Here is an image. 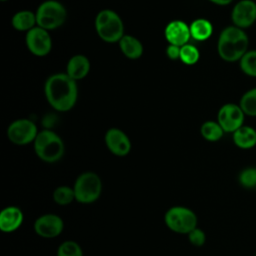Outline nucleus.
<instances>
[{"label": "nucleus", "mask_w": 256, "mask_h": 256, "mask_svg": "<svg viewBox=\"0 0 256 256\" xmlns=\"http://www.w3.org/2000/svg\"><path fill=\"white\" fill-rule=\"evenodd\" d=\"M190 243L195 247H202L206 242V234L202 229L195 228L188 234Z\"/></svg>", "instance_id": "nucleus-28"}, {"label": "nucleus", "mask_w": 256, "mask_h": 256, "mask_svg": "<svg viewBox=\"0 0 256 256\" xmlns=\"http://www.w3.org/2000/svg\"><path fill=\"white\" fill-rule=\"evenodd\" d=\"M119 47L122 53L129 59H139L143 54V45L135 37L131 35H124L119 41Z\"/></svg>", "instance_id": "nucleus-18"}, {"label": "nucleus", "mask_w": 256, "mask_h": 256, "mask_svg": "<svg viewBox=\"0 0 256 256\" xmlns=\"http://www.w3.org/2000/svg\"><path fill=\"white\" fill-rule=\"evenodd\" d=\"M234 144L244 150L256 146V130L250 126H242L233 133Z\"/></svg>", "instance_id": "nucleus-17"}, {"label": "nucleus", "mask_w": 256, "mask_h": 256, "mask_svg": "<svg viewBox=\"0 0 256 256\" xmlns=\"http://www.w3.org/2000/svg\"><path fill=\"white\" fill-rule=\"evenodd\" d=\"M239 106L245 115L256 117V88L247 91L242 96Z\"/></svg>", "instance_id": "nucleus-23"}, {"label": "nucleus", "mask_w": 256, "mask_h": 256, "mask_svg": "<svg viewBox=\"0 0 256 256\" xmlns=\"http://www.w3.org/2000/svg\"><path fill=\"white\" fill-rule=\"evenodd\" d=\"M200 52L199 50L191 44H186L181 47L180 60L186 65H194L199 61Z\"/></svg>", "instance_id": "nucleus-25"}, {"label": "nucleus", "mask_w": 256, "mask_h": 256, "mask_svg": "<svg viewBox=\"0 0 256 256\" xmlns=\"http://www.w3.org/2000/svg\"><path fill=\"white\" fill-rule=\"evenodd\" d=\"M200 132L202 137L209 142L219 141L223 137V134L225 133L220 124L214 121H207L203 123Z\"/></svg>", "instance_id": "nucleus-21"}, {"label": "nucleus", "mask_w": 256, "mask_h": 256, "mask_svg": "<svg viewBox=\"0 0 256 256\" xmlns=\"http://www.w3.org/2000/svg\"><path fill=\"white\" fill-rule=\"evenodd\" d=\"M75 199L82 204L96 202L102 194V181L94 172H85L78 176L74 184Z\"/></svg>", "instance_id": "nucleus-5"}, {"label": "nucleus", "mask_w": 256, "mask_h": 256, "mask_svg": "<svg viewBox=\"0 0 256 256\" xmlns=\"http://www.w3.org/2000/svg\"><path fill=\"white\" fill-rule=\"evenodd\" d=\"M165 37L169 44L182 47L188 44L191 38L190 26L180 20L172 21L166 26Z\"/></svg>", "instance_id": "nucleus-14"}, {"label": "nucleus", "mask_w": 256, "mask_h": 256, "mask_svg": "<svg viewBox=\"0 0 256 256\" xmlns=\"http://www.w3.org/2000/svg\"><path fill=\"white\" fill-rule=\"evenodd\" d=\"M164 221L171 231L187 235L197 228L198 224V218L194 211L183 206L170 208L165 214Z\"/></svg>", "instance_id": "nucleus-7"}, {"label": "nucleus", "mask_w": 256, "mask_h": 256, "mask_svg": "<svg viewBox=\"0 0 256 256\" xmlns=\"http://www.w3.org/2000/svg\"><path fill=\"white\" fill-rule=\"evenodd\" d=\"M191 37L197 41L209 39L213 33L212 24L206 19H197L190 25Z\"/></svg>", "instance_id": "nucleus-20"}, {"label": "nucleus", "mask_w": 256, "mask_h": 256, "mask_svg": "<svg viewBox=\"0 0 256 256\" xmlns=\"http://www.w3.org/2000/svg\"><path fill=\"white\" fill-rule=\"evenodd\" d=\"M38 133L36 124L29 119H18L12 122L7 129L8 139L19 146L34 143Z\"/></svg>", "instance_id": "nucleus-8"}, {"label": "nucleus", "mask_w": 256, "mask_h": 256, "mask_svg": "<svg viewBox=\"0 0 256 256\" xmlns=\"http://www.w3.org/2000/svg\"><path fill=\"white\" fill-rule=\"evenodd\" d=\"M239 182L244 188H256V168L244 169L239 175Z\"/></svg>", "instance_id": "nucleus-27"}, {"label": "nucleus", "mask_w": 256, "mask_h": 256, "mask_svg": "<svg viewBox=\"0 0 256 256\" xmlns=\"http://www.w3.org/2000/svg\"><path fill=\"white\" fill-rule=\"evenodd\" d=\"M34 230L42 238H56L64 230V221L56 214H44L36 219Z\"/></svg>", "instance_id": "nucleus-11"}, {"label": "nucleus", "mask_w": 256, "mask_h": 256, "mask_svg": "<svg viewBox=\"0 0 256 256\" xmlns=\"http://www.w3.org/2000/svg\"><path fill=\"white\" fill-rule=\"evenodd\" d=\"M105 143L109 151L118 156H127L132 148L129 137L118 128H111L105 134Z\"/></svg>", "instance_id": "nucleus-13"}, {"label": "nucleus", "mask_w": 256, "mask_h": 256, "mask_svg": "<svg viewBox=\"0 0 256 256\" xmlns=\"http://www.w3.org/2000/svg\"><path fill=\"white\" fill-rule=\"evenodd\" d=\"M44 92L50 106L59 112L71 110L78 98L77 83L66 73L50 76L45 83Z\"/></svg>", "instance_id": "nucleus-1"}, {"label": "nucleus", "mask_w": 256, "mask_h": 256, "mask_svg": "<svg viewBox=\"0 0 256 256\" xmlns=\"http://www.w3.org/2000/svg\"><path fill=\"white\" fill-rule=\"evenodd\" d=\"M24 221L22 210L16 206H8L0 213V230L4 233L17 231Z\"/></svg>", "instance_id": "nucleus-15"}, {"label": "nucleus", "mask_w": 256, "mask_h": 256, "mask_svg": "<svg viewBox=\"0 0 256 256\" xmlns=\"http://www.w3.org/2000/svg\"><path fill=\"white\" fill-rule=\"evenodd\" d=\"M98 36L107 43H116L124 36V24L120 16L109 9L100 11L95 19Z\"/></svg>", "instance_id": "nucleus-4"}, {"label": "nucleus", "mask_w": 256, "mask_h": 256, "mask_svg": "<svg viewBox=\"0 0 256 256\" xmlns=\"http://www.w3.org/2000/svg\"><path fill=\"white\" fill-rule=\"evenodd\" d=\"M1 1H2V2H5V1H7V0H1Z\"/></svg>", "instance_id": "nucleus-31"}, {"label": "nucleus", "mask_w": 256, "mask_h": 256, "mask_svg": "<svg viewBox=\"0 0 256 256\" xmlns=\"http://www.w3.org/2000/svg\"><path fill=\"white\" fill-rule=\"evenodd\" d=\"M65 7L58 1L48 0L43 2L37 9V26L47 31L61 27L66 20Z\"/></svg>", "instance_id": "nucleus-6"}, {"label": "nucleus", "mask_w": 256, "mask_h": 256, "mask_svg": "<svg viewBox=\"0 0 256 256\" xmlns=\"http://www.w3.org/2000/svg\"><path fill=\"white\" fill-rule=\"evenodd\" d=\"M53 200L60 206L71 204L75 199L74 189L69 186H59L53 192Z\"/></svg>", "instance_id": "nucleus-22"}, {"label": "nucleus", "mask_w": 256, "mask_h": 256, "mask_svg": "<svg viewBox=\"0 0 256 256\" xmlns=\"http://www.w3.org/2000/svg\"><path fill=\"white\" fill-rule=\"evenodd\" d=\"M57 256H83V251L77 242L68 240L59 246Z\"/></svg>", "instance_id": "nucleus-26"}, {"label": "nucleus", "mask_w": 256, "mask_h": 256, "mask_svg": "<svg viewBox=\"0 0 256 256\" xmlns=\"http://www.w3.org/2000/svg\"><path fill=\"white\" fill-rule=\"evenodd\" d=\"M209 1L219 6H226V5H229L233 0H209Z\"/></svg>", "instance_id": "nucleus-30"}, {"label": "nucleus", "mask_w": 256, "mask_h": 256, "mask_svg": "<svg viewBox=\"0 0 256 256\" xmlns=\"http://www.w3.org/2000/svg\"><path fill=\"white\" fill-rule=\"evenodd\" d=\"M34 150L40 160L56 163L64 156L65 145L58 134L47 129L38 133L34 141Z\"/></svg>", "instance_id": "nucleus-3"}, {"label": "nucleus", "mask_w": 256, "mask_h": 256, "mask_svg": "<svg viewBox=\"0 0 256 256\" xmlns=\"http://www.w3.org/2000/svg\"><path fill=\"white\" fill-rule=\"evenodd\" d=\"M26 44L29 51L39 57L48 55L52 49V40L49 32L38 26L27 32Z\"/></svg>", "instance_id": "nucleus-10"}, {"label": "nucleus", "mask_w": 256, "mask_h": 256, "mask_svg": "<svg viewBox=\"0 0 256 256\" xmlns=\"http://www.w3.org/2000/svg\"><path fill=\"white\" fill-rule=\"evenodd\" d=\"M255 189H256V188H255Z\"/></svg>", "instance_id": "nucleus-32"}, {"label": "nucleus", "mask_w": 256, "mask_h": 256, "mask_svg": "<svg viewBox=\"0 0 256 256\" xmlns=\"http://www.w3.org/2000/svg\"><path fill=\"white\" fill-rule=\"evenodd\" d=\"M245 114L241 107L236 104H225L218 112V123L227 133H234L243 126Z\"/></svg>", "instance_id": "nucleus-9"}, {"label": "nucleus", "mask_w": 256, "mask_h": 256, "mask_svg": "<svg viewBox=\"0 0 256 256\" xmlns=\"http://www.w3.org/2000/svg\"><path fill=\"white\" fill-rule=\"evenodd\" d=\"M241 70L250 77H256V50L247 51L240 60Z\"/></svg>", "instance_id": "nucleus-24"}, {"label": "nucleus", "mask_w": 256, "mask_h": 256, "mask_svg": "<svg viewBox=\"0 0 256 256\" xmlns=\"http://www.w3.org/2000/svg\"><path fill=\"white\" fill-rule=\"evenodd\" d=\"M232 21L234 26L246 29L256 21V3L252 0H241L233 8Z\"/></svg>", "instance_id": "nucleus-12"}, {"label": "nucleus", "mask_w": 256, "mask_h": 256, "mask_svg": "<svg viewBox=\"0 0 256 256\" xmlns=\"http://www.w3.org/2000/svg\"><path fill=\"white\" fill-rule=\"evenodd\" d=\"M180 52H181V47L176 46V45H171V44L167 47V50H166L167 56L171 60L180 59Z\"/></svg>", "instance_id": "nucleus-29"}, {"label": "nucleus", "mask_w": 256, "mask_h": 256, "mask_svg": "<svg viewBox=\"0 0 256 256\" xmlns=\"http://www.w3.org/2000/svg\"><path fill=\"white\" fill-rule=\"evenodd\" d=\"M37 25L36 13H33L28 10L20 11L16 13L12 18V26L17 31L29 32Z\"/></svg>", "instance_id": "nucleus-19"}, {"label": "nucleus", "mask_w": 256, "mask_h": 256, "mask_svg": "<svg viewBox=\"0 0 256 256\" xmlns=\"http://www.w3.org/2000/svg\"><path fill=\"white\" fill-rule=\"evenodd\" d=\"M249 39L245 31L236 26L226 27L218 39L219 56L226 62L240 61L248 49Z\"/></svg>", "instance_id": "nucleus-2"}, {"label": "nucleus", "mask_w": 256, "mask_h": 256, "mask_svg": "<svg viewBox=\"0 0 256 256\" xmlns=\"http://www.w3.org/2000/svg\"><path fill=\"white\" fill-rule=\"evenodd\" d=\"M90 68V61L86 56L75 55L68 61L66 74L77 82L78 80L84 79L89 74Z\"/></svg>", "instance_id": "nucleus-16"}]
</instances>
